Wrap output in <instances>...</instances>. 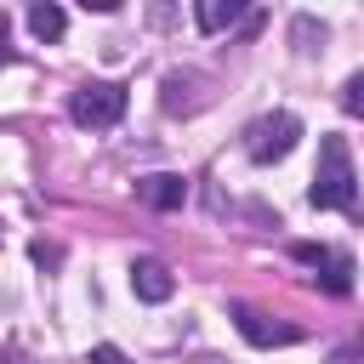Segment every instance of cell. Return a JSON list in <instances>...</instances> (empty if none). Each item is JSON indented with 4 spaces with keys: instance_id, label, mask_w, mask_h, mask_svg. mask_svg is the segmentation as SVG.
<instances>
[{
    "instance_id": "cell-1",
    "label": "cell",
    "mask_w": 364,
    "mask_h": 364,
    "mask_svg": "<svg viewBox=\"0 0 364 364\" xmlns=\"http://www.w3.org/2000/svg\"><path fill=\"white\" fill-rule=\"evenodd\" d=\"M307 199H313L318 210H353V199H358V176H353V154H347L341 136H324V142H318V165H313Z\"/></svg>"
},
{
    "instance_id": "cell-2",
    "label": "cell",
    "mask_w": 364,
    "mask_h": 364,
    "mask_svg": "<svg viewBox=\"0 0 364 364\" xmlns=\"http://www.w3.org/2000/svg\"><path fill=\"white\" fill-rule=\"evenodd\" d=\"M119 114H125V85H114V80H85L68 97V119L80 131H108V125H119Z\"/></svg>"
},
{
    "instance_id": "cell-3",
    "label": "cell",
    "mask_w": 364,
    "mask_h": 364,
    "mask_svg": "<svg viewBox=\"0 0 364 364\" xmlns=\"http://www.w3.org/2000/svg\"><path fill=\"white\" fill-rule=\"evenodd\" d=\"M296 136H301V119L279 108V114H262V119L245 125V154H250L256 165H273V159H284V154L296 148Z\"/></svg>"
},
{
    "instance_id": "cell-4",
    "label": "cell",
    "mask_w": 364,
    "mask_h": 364,
    "mask_svg": "<svg viewBox=\"0 0 364 364\" xmlns=\"http://www.w3.org/2000/svg\"><path fill=\"white\" fill-rule=\"evenodd\" d=\"M290 256L313 273L318 290H330V296H347V290H353V256H347L341 245H296Z\"/></svg>"
},
{
    "instance_id": "cell-5",
    "label": "cell",
    "mask_w": 364,
    "mask_h": 364,
    "mask_svg": "<svg viewBox=\"0 0 364 364\" xmlns=\"http://www.w3.org/2000/svg\"><path fill=\"white\" fill-rule=\"evenodd\" d=\"M233 324H239V336L250 341V347H290L301 330L296 324H273L262 307H250V301H233Z\"/></svg>"
},
{
    "instance_id": "cell-6",
    "label": "cell",
    "mask_w": 364,
    "mask_h": 364,
    "mask_svg": "<svg viewBox=\"0 0 364 364\" xmlns=\"http://www.w3.org/2000/svg\"><path fill=\"white\" fill-rule=\"evenodd\" d=\"M136 199L154 205V210H182V199H188V176H176V171H154V176L136 182Z\"/></svg>"
},
{
    "instance_id": "cell-7",
    "label": "cell",
    "mask_w": 364,
    "mask_h": 364,
    "mask_svg": "<svg viewBox=\"0 0 364 364\" xmlns=\"http://www.w3.org/2000/svg\"><path fill=\"white\" fill-rule=\"evenodd\" d=\"M131 290H136V301H165V296L176 290V279H171L165 262L142 256V262H131Z\"/></svg>"
},
{
    "instance_id": "cell-8",
    "label": "cell",
    "mask_w": 364,
    "mask_h": 364,
    "mask_svg": "<svg viewBox=\"0 0 364 364\" xmlns=\"http://www.w3.org/2000/svg\"><path fill=\"white\" fill-rule=\"evenodd\" d=\"M245 17V0H199L193 6V23L205 28V34H222V28H233Z\"/></svg>"
},
{
    "instance_id": "cell-9",
    "label": "cell",
    "mask_w": 364,
    "mask_h": 364,
    "mask_svg": "<svg viewBox=\"0 0 364 364\" xmlns=\"http://www.w3.org/2000/svg\"><path fill=\"white\" fill-rule=\"evenodd\" d=\"M28 28H34L40 40H57V34L68 28V11L51 6V0H34V6H28Z\"/></svg>"
},
{
    "instance_id": "cell-10",
    "label": "cell",
    "mask_w": 364,
    "mask_h": 364,
    "mask_svg": "<svg viewBox=\"0 0 364 364\" xmlns=\"http://www.w3.org/2000/svg\"><path fill=\"white\" fill-rule=\"evenodd\" d=\"M193 85H199V74H165V97H159L165 114H188V108H199L193 97H182V91H193Z\"/></svg>"
},
{
    "instance_id": "cell-11",
    "label": "cell",
    "mask_w": 364,
    "mask_h": 364,
    "mask_svg": "<svg viewBox=\"0 0 364 364\" xmlns=\"http://www.w3.org/2000/svg\"><path fill=\"white\" fill-rule=\"evenodd\" d=\"M341 114L364 119V68H358V74H347V85H341Z\"/></svg>"
},
{
    "instance_id": "cell-12",
    "label": "cell",
    "mask_w": 364,
    "mask_h": 364,
    "mask_svg": "<svg viewBox=\"0 0 364 364\" xmlns=\"http://www.w3.org/2000/svg\"><path fill=\"white\" fill-rule=\"evenodd\" d=\"M296 40H301V51H313V40H324V23H313V17H296Z\"/></svg>"
},
{
    "instance_id": "cell-13",
    "label": "cell",
    "mask_w": 364,
    "mask_h": 364,
    "mask_svg": "<svg viewBox=\"0 0 364 364\" xmlns=\"http://www.w3.org/2000/svg\"><path fill=\"white\" fill-rule=\"evenodd\" d=\"M85 364H131V358H125V353H119V347H114V341H97V347H91V358H85Z\"/></svg>"
},
{
    "instance_id": "cell-14",
    "label": "cell",
    "mask_w": 364,
    "mask_h": 364,
    "mask_svg": "<svg viewBox=\"0 0 364 364\" xmlns=\"http://www.w3.org/2000/svg\"><path fill=\"white\" fill-rule=\"evenodd\" d=\"M6 46H11V40H6V17H0V63H6V57H11V51H6Z\"/></svg>"
}]
</instances>
